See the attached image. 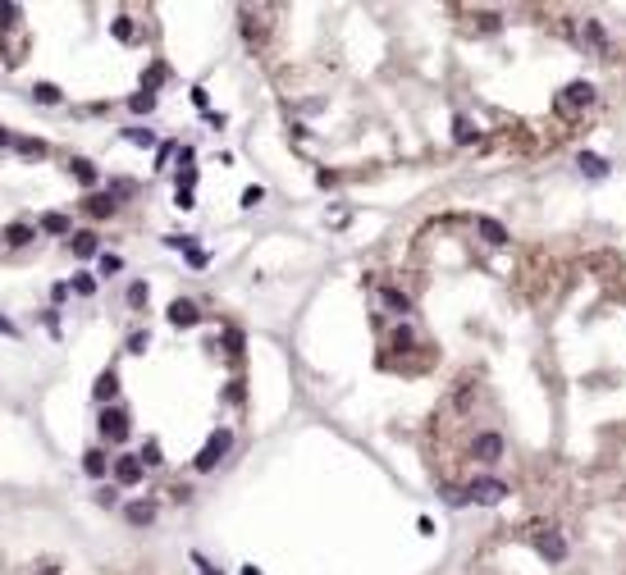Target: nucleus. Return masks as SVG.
Returning <instances> with one entry per match:
<instances>
[{"label": "nucleus", "instance_id": "nucleus-11", "mask_svg": "<svg viewBox=\"0 0 626 575\" xmlns=\"http://www.w3.org/2000/svg\"><path fill=\"white\" fill-rule=\"evenodd\" d=\"M37 229H42V233H55V238H64V233H69V215H60V210H46V215L37 219Z\"/></svg>", "mask_w": 626, "mask_h": 575}, {"label": "nucleus", "instance_id": "nucleus-28", "mask_svg": "<svg viewBox=\"0 0 626 575\" xmlns=\"http://www.w3.org/2000/svg\"><path fill=\"white\" fill-rule=\"evenodd\" d=\"M411 343H416V334H411V329H393V347H398V352H407Z\"/></svg>", "mask_w": 626, "mask_h": 575}, {"label": "nucleus", "instance_id": "nucleus-38", "mask_svg": "<svg viewBox=\"0 0 626 575\" xmlns=\"http://www.w3.org/2000/svg\"><path fill=\"white\" fill-rule=\"evenodd\" d=\"M224 343H229V352H243V334H238V329H229Z\"/></svg>", "mask_w": 626, "mask_h": 575}, {"label": "nucleus", "instance_id": "nucleus-2", "mask_svg": "<svg viewBox=\"0 0 626 575\" xmlns=\"http://www.w3.org/2000/svg\"><path fill=\"white\" fill-rule=\"evenodd\" d=\"M229 443H234V434H229V430H215V434L206 438V447L197 452V461H192V466H197V471H215L219 456L229 452Z\"/></svg>", "mask_w": 626, "mask_h": 575}, {"label": "nucleus", "instance_id": "nucleus-17", "mask_svg": "<svg viewBox=\"0 0 626 575\" xmlns=\"http://www.w3.org/2000/svg\"><path fill=\"white\" fill-rule=\"evenodd\" d=\"M480 238L494 242V247H503V242H507V229H503L498 219H480Z\"/></svg>", "mask_w": 626, "mask_h": 575}, {"label": "nucleus", "instance_id": "nucleus-19", "mask_svg": "<svg viewBox=\"0 0 626 575\" xmlns=\"http://www.w3.org/2000/svg\"><path fill=\"white\" fill-rule=\"evenodd\" d=\"M480 133H476V123L467 119V114H457V119H452V142H476Z\"/></svg>", "mask_w": 626, "mask_h": 575}, {"label": "nucleus", "instance_id": "nucleus-23", "mask_svg": "<svg viewBox=\"0 0 626 575\" xmlns=\"http://www.w3.org/2000/svg\"><path fill=\"white\" fill-rule=\"evenodd\" d=\"M83 471H88L92 480H101L105 475V452H83Z\"/></svg>", "mask_w": 626, "mask_h": 575}, {"label": "nucleus", "instance_id": "nucleus-7", "mask_svg": "<svg viewBox=\"0 0 626 575\" xmlns=\"http://www.w3.org/2000/svg\"><path fill=\"white\" fill-rule=\"evenodd\" d=\"M197 320H201V310L192 306V301H183V297L169 301V325H174V329H192Z\"/></svg>", "mask_w": 626, "mask_h": 575}, {"label": "nucleus", "instance_id": "nucleus-39", "mask_svg": "<svg viewBox=\"0 0 626 575\" xmlns=\"http://www.w3.org/2000/svg\"><path fill=\"white\" fill-rule=\"evenodd\" d=\"M147 343H151L147 334H133V338H128V352H147Z\"/></svg>", "mask_w": 626, "mask_h": 575}, {"label": "nucleus", "instance_id": "nucleus-43", "mask_svg": "<svg viewBox=\"0 0 626 575\" xmlns=\"http://www.w3.org/2000/svg\"><path fill=\"white\" fill-rule=\"evenodd\" d=\"M243 575H261V571H256V567H243Z\"/></svg>", "mask_w": 626, "mask_h": 575}, {"label": "nucleus", "instance_id": "nucleus-30", "mask_svg": "<svg viewBox=\"0 0 626 575\" xmlns=\"http://www.w3.org/2000/svg\"><path fill=\"white\" fill-rule=\"evenodd\" d=\"M73 292H83V297H92V292H96V279H92V274H78V279H73Z\"/></svg>", "mask_w": 626, "mask_h": 575}, {"label": "nucleus", "instance_id": "nucleus-32", "mask_svg": "<svg viewBox=\"0 0 626 575\" xmlns=\"http://www.w3.org/2000/svg\"><path fill=\"white\" fill-rule=\"evenodd\" d=\"M128 301H133V306H147V284H133L128 288Z\"/></svg>", "mask_w": 626, "mask_h": 575}, {"label": "nucleus", "instance_id": "nucleus-42", "mask_svg": "<svg viewBox=\"0 0 626 575\" xmlns=\"http://www.w3.org/2000/svg\"><path fill=\"white\" fill-rule=\"evenodd\" d=\"M0 146H14V138H9V133H5V128H0Z\"/></svg>", "mask_w": 626, "mask_h": 575}, {"label": "nucleus", "instance_id": "nucleus-35", "mask_svg": "<svg viewBox=\"0 0 626 575\" xmlns=\"http://www.w3.org/2000/svg\"><path fill=\"white\" fill-rule=\"evenodd\" d=\"M206 260H210V256H206V251H201V247H192V251H188V265H192V270H201V265H206Z\"/></svg>", "mask_w": 626, "mask_h": 575}, {"label": "nucleus", "instance_id": "nucleus-10", "mask_svg": "<svg viewBox=\"0 0 626 575\" xmlns=\"http://www.w3.org/2000/svg\"><path fill=\"white\" fill-rule=\"evenodd\" d=\"M581 174L585 178H608V160H603V155H594V151H581Z\"/></svg>", "mask_w": 626, "mask_h": 575}, {"label": "nucleus", "instance_id": "nucleus-29", "mask_svg": "<svg viewBox=\"0 0 626 575\" xmlns=\"http://www.w3.org/2000/svg\"><path fill=\"white\" fill-rule=\"evenodd\" d=\"M18 14H23L18 5H0V28H14V23H18Z\"/></svg>", "mask_w": 626, "mask_h": 575}, {"label": "nucleus", "instance_id": "nucleus-26", "mask_svg": "<svg viewBox=\"0 0 626 575\" xmlns=\"http://www.w3.org/2000/svg\"><path fill=\"white\" fill-rule=\"evenodd\" d=\"M156 83H165V64H151V69H147V78H142V92H151Z\"/></svg>", "mask_w": 626, "mask_h": 575}, {"label": "nucleus", "instance_id": "nucleus-36", "mask_svg": "<svg viewBox=\"0 0 626 575\" xmlns=\"http://www.w3.org/2000/svg\"><path fill=\"white\" fill-rule=\"evenodd\" d=\"M142 461H147V466H160V447L147 443V447H142Z\"/></svg>", "mask_w": 626, "mask_h": 575}, {"label": "nucleus", "instance_id": "nucleus-25", "mask_svg": "<svg viewBox=\"0 0 626 575\" xmlns=\"http://www.w3.org/2000/svg\"><path fill=\"white\" fill-rule=\"evenodd\" d=\"M444 502H448V507H467V502H471V489H457V484H448V489H444Z\"/></svg>", "mask_w": 626, "mask_h": 575}, {"label": "nucleus", "instance_id": "nucleus-34", "mask_svg": "<svg viewBox=\"0 0 626 575\" xmlns=\"http://www.w3.org/2000/svg\"><path fill=\"white\" fill-rule=\"evenodd\" d=\"M261 197H265L261 188H247V192H243V206H247V210H252V206H261Z\"/></svg>", "mask_w": 626, "mask_h": 575}, {"label": "nucleus", "instance_id": "nucleus-1", "mask_svg": "<svg viewBox=\"0 0 626 575\" xmlns=\"http://www.w3.org/2000/svg\"><path fill=\"white\" fill-rule=\"evenodd\" d=\"M531 548L548 562V567H562V557H567V539H562V530H553V525H535Z\"/></svg>", "mask_w": 626, "mask_h": 575}, {"label": "nucleus", "instance_id": "nucleus-22", "mask_svg": "<svg viewBox=\"0 0 626 575\" xmlns=\"http://www.w3.org/2000/svg\"><path fill=\"white\" fill-rule=\"evenodd\" d=\"M88 215H96V219H101V215H114L110 192H105V197H101V192H96V197H88Z\"/></svg>", "mask_w": 626, "mask_h": 575}, {"label": "nucleus", "instance_id": "nucleus-5", "mask_svg": "<svg viewBox=\"0 0 626 575\" xmlns=\"http://www.w3.org/2000/svg\"><path fill=\"white\" fill-rule=\"evenodd\" d=\"M594 101H599V92H594L585 78L567 83V87H562V96H558V105H576V110H585V105H594Z\"/></svg>", "mask_w": 626, "mask_h": 575}, {"label": "nucleus", "instance_id": "nucleus-13", "mask_svg": "<svg viewBox=\"0 0 626 575\" xmlns=\"http://www.w3.org/2000/svg\"><path fill=\"white\" fill-rule=\"evenodd\" d=\"M73 256L78 260H88V256H96V251H101V242H96V233H73Z\"/></svg>", "mask_w": 626, "mask_h": 575}, {"label": "nucleus", "instance_id": "nucleus-24", "mask_svg": "<svg viewBox=\"0 0 626 575\" xmlns=\"http://www.w3.org/2000/svg\"><path fill=\"white\" fill-rule=\"evenodd\" d=\"M14 151H18V155H32V160H37V155H46V142H37V138H14Z\"/></svg>", "mask_w": 626, "mask_h": 575}, {"label": "nucleus", "instance_id": "nucleus-15", "mask_svg": "<svg viewBox=\"0 0 626 575\" xmlns=\"http://www.w3.org/2000/svg\"><path fill=\"white\" fill-rule=\"evenodd\" d=\"M380 301H384V306H389V310H393V315H407V310H411V301H407V297H402V292H398V288H380Z\"/></svg>", "mask_w": 626, "mask_h": 575}, {"label": "nucleus", "instance_id": "nucleus-8", "mask_svg": "<svg viewBox=\"0 0 626 575\" xmlns=\"http://www.w3.org/2000/svg\"><path fill=\"white\" fill-rule=\"evenodd\" d=\"M142 466H147L142 456H119V461H114V480H119V484H138Z\"/></svg>", "mask_w": 626, "mask_h": 575}, {"label": "nucleus", "instance_id": "nucleus-33", "mask_svg": "<svg viewBox=\"0 0 626 575\" xmlns=\"http://www.w3.org/2000/svg\"><path fill=\"white\" fill-rule=\"evenodd\" d=\"M174 206H179V210H192L197 201H192V192H188V188H179V192H174Z\"/></svg>", "mask_w": 626, "mask_h": 575}, {"label": "nucleus", "instance_id": "nucleus-41", "mask_svg": "<svg viewBox=\"0 0 626 575\" xmlns=\"http://www.w3.org/2000/svg\"><path fill=\"white\" fill-rule=\"evenodd\" d=\"M197 567H201V575H219V567H210V562H201V557H197Z\"/></svg>", "mask_w": 626, "mask_h": 575}, {"label": "nucleus", "instance_id": "nucleus-20", "mask_svg": "<svg viewBox=\"0 0 626 575\" xmlns=\"http://www.w3.org/2000/svg\"><path fill=\"white\" fill-rule=\"evenodd\" d=\"M32 101L37 105H60V87H55V83H37L32 87Z\"/></svg>", "mask_w": 626, "mask_h": 575}, {"label": "nucleus", "instance_id": "nucleus-16", "mask_svg": "<svg viewBox=\"0 0 626 575\" xmlns=\"http://www.w3.org/2000/svg\"><path fill=\"white\" fill-rule=\"evenodd\" d=\"M92 393H96V402H110V397L119 393V379H114V370H105V375L96 379V388H92Z\"/></svg>", "mask_w": 626, "mask_h": 575}, {"label": "nucleus", "instance_id": "nucleus-6", "mask_svg": "<svg viewBox=\"0 0 626 575\" xmlns=\"http://www.w3.org/2000/svg\"><path fill=\"white\" fill-rule=\"evenodd\" d=\"M101 434H105V443H124V438H128V416H124L119 406H105V416H101Z\"/></svg>", "mask_w": 626, "mask_h": 575}, {"label": "nucleus", "instance_id": "nucleus-3", "mask_svg": "<svg viewBox=\"0 0 626 575\" xmlns=\"http://www.w3.org/2000/svg\"><path fill=\"white\" fill-rule=\"evenodd\" d=\"M503 452H507V443H503V434H476V443H471V456L476 461H485V466H494V461H503Z\"/></svg>", "mask_w": 626, "mask_h": 575}, {"label": "nucleus", "instance_id": "nucleus-27", "mask_svg": "<svg viewBox=\"0 0 626 575\" xmlns=\"http://www.w3.org/2000/svg\"><path fill=\"white\" fill-rule=\"evenodd\" d=\"M114 37H119V42H133V18H128V14L114 18Z\"/></svg>", "mask_w": 626, "mask_h": 575}, {"label": "nucleus", "instance_id": "nucleus-9", "mask_svg": "<svg viewBox=\"0 0 626 575\" xmlns=\"http://www.w3.org/2000/svg\"><path fill=\"white\" fill-rule=\"evenodd\" d=\"M581 42L590 46V51H603V46H608V32L599 28V18H581Z\"/></svg>", "mask_w": 626, "mask_h": 575}, {"label": "nucleus", "instance_id": "nucleus-31", "mask_svg": "<svg viewBox=\"0 0 626 575\" xmlns=\"http://www.w3.org/2000/svg\"><path fill=\"white\" fill-rule=\"evenodd\" d=\"M124 138H128V142H138V146H151V142H156V138H151L147 128H128V133H124Z\"/></svg>", "mask_w": 626, "mask_h": 575}, {"label": "nucleus", "instance_id": "nucleus-40", "mask_svg": "<svg viewBox=\"0 0 626 575\" xmlns=\"http://www.w3.org/2000/svg\"><path fill=\"white\" fill-rule=\"evenodd\" d=\"M0 334H5V338H18V325H14V320H5V315H0Z\"/></svg>", "mask_w": 626, "mask_h": 575}, {"label": "nucleus", "instance_id": "nucleus-14", "mask_svg": "<svg viewBox=\"0 0 626 575\" xmlns=\"http://www.w3.org/2000/svg\"><path fill=\"white\" fill-rule=\"evenodd\" d=\"M32 238H37L32 224H9V229H5V242H9V247H28Z\"/></svg>", "mask_w": 626, "mask_h": 575}, {"label": "nucleus", "instance_id": "nucleus-44", "mask_svg": "<svg viewBox=\"0 0 626 575\" xmlns=\"http://www.w3.org/2000/svg\"><path fill=\"white\" fill-rule=\"evenodd\" d=\"M42 575H60V571H55V567H46V571H42Z\"/></svg>", "mask_w": 626, "mask_h": 575}, {"label": "nucleus", "instance_id": "nucleus-37", "mask_svg": "<svg viewBox=\"0 0 626 575\" xmlns=\"http://www.w3.org/2000/svg\"><path fill=\"white\" fill-rule=\"evenodd\" d=\"M114 270H124L119 256H101V274H114Z\"/></svg>", "mask_w": 626, "mask_h": 575}, {"label": "nucleus", "instance_id": "nucleus-4", "mask_svg": "<svg viewBox=\"0 0 626 575\" xmlns=\"http://www.w3.org/2000/svg\"><path fill=\"white\" fill-rule=\"evenodd\" d=\"M503 498H507V484H503V480H489V475L471 480V502H480V507H494V502H503Z\"/></svg>", "mask_w": 626, "mask_h": 575}, {"label": "nucleus", "instance_id": "nucleus-18", "mask_svg": "<svg viewBox=\"0 0 626 575\" xmlns=\"http://www.w3.org/2000/svg\"><path fill=\"white\" fill-rule=\"evenodd\" d=\"M69 169H73V178H78L83 188H96V178H101V174H96V164H92V160H73Z\"/></svg>", "mask_w": 626, "mask_h": 575}, {"label": "nucleus", "instance_id": "nucleus-21", "mask_svg": "<svg viewBox=\"0 0 626 575\" xmlns=\"http://www.w3.org/2000/svg\"><path fill=\"white\" fill-rule=\"evenodd\" d=\"M128 110L133 114H151V110H156V96H151V92H133L128 96Z\"/></svg>", "mask_w": 626, "mask_h": 575}, {"label": "nucleus", "instance_id": "nucleus-12", "mask_svg": "<svg viewBox=\"0 0 626 575\" xmlns=\"http://www.w3.org/2000/svg\"><path fill=\"white\" fill-rule=\"evenodd\" d=\"M124 516H128V525H151L156 521V502H128Z\"/></svg>", "mask_w": 626, "mask_h": 575}]
</instances>
